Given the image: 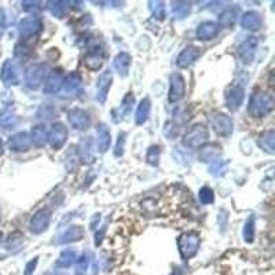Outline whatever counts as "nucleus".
<instances>
[{"label":"nucleus","mask_w":275,"mask_h":275,"mask_svg":"<svg viewBox=\"0 0 275 275\" xmlns=\"http://www.w3.org/2000/svg\"><path fill=\"white\" fill-rule=\"evenodd\" d=\"M274 109V98L267 94L259 91L256 94H253L249 101L248 112L252 117H264L269 113H271Z\"/></svg>","instance_id":"nucleus-1"},{"label":"nucleus","mask_w":275,"mask_h":275,"mask_svg":"<svg viewBox=\"0 0 275 275\" xmlns=\"http://www.w3.org/2000/svg\"><path fill=\"white\" fill-rule=\"evenodd\" d=\"M50 66L44 62L35 64L28 68L25 73V84L28 88L31 90H38L45 83L47 77L50 76Z\"/></svg>","instance_id":"nucleus-2"},{"label":"nucleus","mask_w":275,"mask_h":275,"mask_svg":"<svg viewBox=\"0 0 275 275\" xmlns=\"http://www.w3.org/2000/svg\"><path fill=\"white\" fill-rule=\"evenodd\" d=\"M178 246H179L180 256L183 260H189L193 256H196V253L198 252L199 248V237L197 233H183L178 238Z\"/></svg>","instance_id":"nucleus-3"},{"label":"nucleus","mask_w":275,"mask_h":275,"mask_svg":"<svg viewBox=\"0 0 275 275\" xmlns=\"http://www.w3.org/2000/svg\"><path fill=\"white\" fill-rule=\"evenodd\" d=\"M209 139V131L202 124H196L189 129L183 138V145L190 149L202 147Z\"/></svg>","instance_id":"nucleus-4"},{"label":"nucleus","mask_w":275,"mask_h":275,"mask_svg":"<svg viewBox=\"0 0 275 275\" xmlns=\"http://www.w3.org/2000/svg\"><path fill=\"white\" fill-rule=\"evenodd\" d=\"M41 29H43V22L36 15H29L19 21L18 31L24 40L38 36L39 33L41 32Z\"/></svg>","instance_id":"nucleus-5"},{"label":"nucleus","mask_w":275,"mask_h":275,"mask_svg":"<svg viewBox=\"0 0 275 275\" xmlns=\"http://www.w3.org/2000/svg\"><path fill=\"white\" fill-rule=\"evenodd\" d=\"M0 77H1V81L7 87L18 85L19 81H21V71H19L18 65L15 64L14 61H11V59H7L6 62L3 64Z\"/></svg>","instance_id":"nucleus-6"},{"label":"nucleus","mask_w":275,"mask_h":275,"mask_svg":"<svg viewBox=\"0 0 275 275\" xmlns=\"http://www.w3.org/2000/svg\"><path fill=\"white\" fill-rule=\"evenodd\" d=\"M50 222H51V212H50V209L41 208L31 219V231L33 234H41V233H44L48 229Z\"/></svg>","instance_id":"nucleus-7"},{"label":"nucleus","mask_w":275,"mask_h":275,"mask_svg":"<svg viewBox=\"0 0 275 275\" xmlns=\"http://www.w3.org/2000/svg\"><path fill=\"white\" fill-rule=\"evenodd\" d=\"M66 141H68V129H66V127L61 122L54 124L48 135H47V142L51 145L54 150H59V149L64 147Z\"/></svg>","instance_id":"nucleus-8"},{"label":"nucleus","mask_w":275,"mask_h":275,"mask_svg":"<svg viewBox=\"0 0 275 275\" xmlns=\"http://www.w3.org/2000/svg\"><path fill=\"white\" fill-rule=\"evenodd\" d=\"M212 128L220 136H229L233 132V120L224 113H213L211 116Z\"/></svg>","instance_id":"nucleus-9"},{"label":"nucleus","mask_w":275,"mask_h":275,"mask_svg":"<svg viewBox=\"0 0 275 275\" xmlns=\"http://www.w3.org/2000/svg\"><path fill=\"white\" fill-rule=\"evenodd\" d=\"M169 102L175 103L179 102L180 99L185 96L186 92V81L180 73H172L169 79Z\"/></svg>","instance_id":"nucleus-10"},{"label":"nucleus","mask_w":275,"mask_h":275,"mask_svg":"<svg viewBox=\"0 0 275 275\" xmlns=\"http://www.w3.org/2000/svg\"><path fill=\"white\" fill-rule=\"evenodd\" d=\"M243 99H245V90L242 85H233L226 91V105L231 112H236L241 108Z\"/></svg>","instance_id":"nucleus-11"},{"label":"nucleus","mask_w":275,"mask_h":275,"mask_svg":"<svg viewBox=\"0 0 275 275\" xmlns=\"http://www.w3.org/2000/svg\"><path fill=\"white\" fill-rule=\"evenodd\" d=\"M103 59H105V48L103 45L96 44L91 47L88 54L85 55V66L90 71H99L102 68Z\"/></svg>","instance_id":"nucleus-12"},{"label":"nucleus","mask_w":275,"mask_h":275,"mask_svg":"<svg viewBox=\"0 0 275 275\" xmlns=\"http://www.w3.org/2000/svg\"><path fill=\"white\" fill-rule=\"evenodd\" d=\"M257 50V39L256 38H248L242 44L238 47V55L241 58L245 65H250L255 59V54Z\"/></svg>","instance_id":"nucleus-13"},{"label":"nucleus","mask_w":275,"mask_h":275,"mask_svg":"<svg viewBox=\"0 0 275 275\" xmlns=\"http://www.w3.org/2000/svg\"><path fill=\"white\" fill-rule=\"evenodd\" d=\"M81 85H83V81H81L80 75L76 72H72L68 76H65L64 84H62L61 90L64 91L65 95L75 96L77 95V92L81 91Z\"/></svg>","instance_id":"nucleus-14"},{"label":"nucleus","mask_w":275,"mask_h":275,"mask_svg":"<svg viewBox=\"0 0 275 275\" xmlns=\"http://www.w3.org/2000/svg\"><path fill=\"white\" fill-rule=\"evenodd\" d=\"M69 122L71 125L77 131H84L90 125V116L83 109L75 108L69 112Z\"/></svg>","instance_id":"nucleus-15"},{"label":"nucleus","mask_w":275,"mask_h":275,"mask_svg":"<svg viewBox=\"0 0 275 275\" xmlns=\"http://www.w3.org/2000/svg\"><path fill=\"white\" fill-rule=\"evenodd\" d=\"M112 81H113V76L109 71L103 72L102 75L98 79V84H96V99L99 103L106 102L108 98V92H109L110 87H112Z\"/></svg>","instance_id":"nucleus-16"},{"label":"nucleus","mask_w":275,"mask_h":275,"mask_svg":"<svg viewBox=\"0 0 275 275\" xmlns=\"http://www.w3.org/2000/svg\"><path fill=\"white\" fill-rule=\"evenodd\" d=\"M7 145H8V149L13 152H26L32 146L31 135L28 132H18L8 139Z\"/></svg>","instance_id":"nucleus-17"},{"label":"nucleus","mask_w":275,"mask_h":275,"mask_svg":"<svg viewBox=\"0 0 275 275\" xmlns=\"http://www.w3.org/2000/svg\"><path fill=\"white\" fill-rule=\"evenodd\" d=\"M199 54H201V51H199L197 45H187L185 50L179 54V57L176 59V64L179 68H189L190 65H193L197 61Z\"/></svg>","instance_id":"nucleus-18"},{"label":"nucleus","mask_w":275,"mask_h":275,"mask_svg":"<svg viewBox=\"0 0 275 275\" xmlns=\"http://www.w3.org/2000/svg\"><path fill=\"white\" fill-rule=\"evenodd\" d=\"M64 73L59 71L51 72L50 76L47 77L44 83V92L45 94H58L61 88H62V84H64Z\"/></svg>","instance_id":"nucleus-19"},{"label":"nucleus","mask_w":275,"mask_h":275,"mask_svg":"<svg viewBox=\"0 0 275 275\" xmlns=\"http://www.w3.org/2000/svg\"><path fill=\"white\" fill-rule=\"evenodd\" d=\"M84 237V229L81 226H72L68 230L65 231L62 236L55 239V243L58 245H65V243H71V242H76V241H80L81 238Z\"/></svg>","instance_id":"nucleus-20"},{"label":"nucleus","mask_w":275,"mask_h":275,"mask_svg":"<svg viewBox=\"0 0 275 275\" xmlns=\"http://www.w3.org/2000/svg\"><path fill=\"white\" fill-rule=\"evenodd\" d=\"M219 24L213 22V21H205L202 24H199L197 28V39L198 40H211L219 33Z\"/></svg>","instance_id":"nucleus-21"},{"label":"nucleus","mask_w":275,"mask_h":275,"mask_svg":"<svg viewBox=\"0 0 275 275\" xmlns=\"http://www.w3.org/2000/svg\"><path fill=\"white\" fill-rule=\"evenodd\" d=\"M96 132H98V141H96V146H98V152L101 153H106L109 150L110 142H112V135H110L109 128L101 122L96 127Z\"/></svg>","instance_id":"nucleus-22"},{"label":"nucleus","mask_w":275,"mask_h":275,"mask_svg":"<svg viewBox=\"0 0 275 275\" xmlns=\"http://www.w3.org/2000/svg\"><path fill=\"white\" fill-rule=\"evenodd\" d=\"M241 25L249 31H259L263 25V18L257 11H246L241 17Z\"/></svg>","instance_id":"nucleus-23"},{"label":"nucleus","mask_w":275,"mask_h":275,"mask_svg":"<svg viewBox=\"0 0 275 275\" xmlns=\"http://www.w3.org/2000/svg\"><path fill=\"white\" fill-rule=\"evenodd\" d=\"M132 62V58L128 52H118L116 55L113 65H115L116 71L118 72V75L121 77H127L129 73V66Z\"/></svg>","instance_id":"nucleus-24"},{"label":"nucleus","mask_w":275,"mask_h":275,"mask_svg":"<svg viewBox=\"0 0 275 275\" xmlns=\"http://www.w3.org/2000/svg\"><path fill=\"white\" fill-rule=\"evenodd\" d=\"M220 153H222V147L216 143H211V145L202 146V149L199 150L198 158L204 162H213L218 160Z\"/></svg>","instance_id":"nucleus-25"},{"label":"nucleus","mask_w":275,"mask_h":275,"mask_svg":"<svg viewBox=\"0 0 275 275\" xmlns=\"http://www.w3.org/2000/svg\"><path fill=\"white\" fill-rule=\"evenodd\" d=\"M150 109H152V103L149 98H143L136 109V116H135V122L136 125H143L149 118L150 115Z\"/></svg>","instance_id":"nucleus-26"},{"label":"nucleus","mask_w":275,"mask_h":275,"mask_svg":"<svg viewBox=\"0 0 275 275\" xmlns=\"http://www.w3.org/2000/svg\"><path fill=\"white\" fill-rule=\"evenodd\" d=\"M47 128L43 124H39V125H35L31 131V141H32V145H35L36 147H43L47 143Z\"/></svg>","instance_id":"nucleus-27"},{"label":"nucleus","mask_w":275,"mask_h":275,"mask_svg":"<svg viewBox=\"0 0 275 275\" xmlns=\"http://www.w3.org/2000/svg\"><path fill=\"white\" fill-rule=\"evenodd\" d=\"M79 153H80V158L83 161L84 164H91L94 162V153H92V141L91 138H84L83 141L80 142V146H79Z\"/></svg>","instance_id":"nucleus-28"},{"label":"nucleus","mask_w":275,"mask_h":275,"mask_svg":"<svg viewBox=\"0 0 275 275\" xmlns=\"http://www.w3.org/2000/svg\"><path fill=\"white\" fill-rule=\"evenodd\" d=\"M135 102V96L132 95V92H128L127 95L124 96V99H122V103L121 106L118 108V109H116L113 113H117L118 112V115L113 116V118H115V121H118V120H121L124 118L125 116L129 115V112L132 109V105Z\"/></svg>","instance_id":"nucleus-29"},{"label":"nucleus","mask_w":275,"mask_h":275,"mask_svg":"<svg viewBox=\"0 0 275 275\" xmlns=\"http://www.w3.org/2000/svg\"><path fill=\"white\" fill-rule=\"evenodd\" d=\"M259 145L262 147L264 152H267L270 154L275 153V132L273 129L266 131L264 134L260 135L259 138Z\"/></svg>","instance_id":"nucleus-30"},{"label":"nucleus","mask_w":275,"mask_h":275,"mask_svg":"<svg viewBox=\"0 0 275 275\" xmlns=\"http://www.w3.org/2000/svg\"><path fill=\"white\" fill-rule=\"evenodd\" d=\"M79 259V255L75 249H65L61 255L59 259L57 260V267H62V269H68L72 264H75Z\"/></svg>","instance_id":"nucleus-31"},{"label":"nucleus","mask_w":275,"mask_h":275,"mask_svg":"<svg viewBox=\"0 0 275 275\" xmlns=\"http://www.w3.org/2000/svg\"><path fill=\"white\" fill-rule=\"evenodd\" d=\"M238 13H239V8L238 7H231V8L224 10L223 13L220 14V17H219L220 24L224 28H233L234 24H236V21H237Z\"/></svg>","instance_id":"nucleus-32"},{"label":"nucleus","mask_w":275,"mask_h":275,"mask_svg":"<svg viewBox=\"0 0 275 275\" xmlns=\"http://www.w3.org/2000/svg\"><path fill=\"white\" fill-rule=\"evenodd\" d=\"M192 11V4L189 1H173L172 3V15L175 18H186Z\"/></svg>","instance_id":"nucleus-33"},{"label":"nucleus","mask_w":275,"mask_h":275,"mask_svg":"<svg viewBox=\"0 0 275 275\" xmlns=\"http://www.w3.org/2000/svg\"><path fill=\"white\" fill-rule=\"evenodd\" d=\"M47 4H48L47 7H48L50 13L57 18H64L68 13V4L69 3H66V1H48Z\"/></svg>","instance_id":"nucleus-34"},{"label":"nucleus","mask_w":275,"mask_h":275,"mask_svg":"<svg viewBox=\"0 0 275 275\" xmlns=\"http://www.w3.org/2000/svg\"><path fill=\"white\" fill-rule=\"evenodd\" d=\"M14 55H15V58H18L19 62H26V61H29L33 55L32 47L26 45L25 43H19V44L15 45Z\"/></svg>","instance_id":"nucleus-35"},{"label":"nucleus","mask_w":275,"mask_h":275,"mask_svg":"<svg viewBox=\"0 0 275 275\" xmlns=\"http://www.w3.org/2000/svg\"><path fill=\"white\" fill-rule=\"evenodd\" d=\"M17 124V117L14 113H11V110H3L0 113V125L4 128H14Z\"/></svg>","instance_id":"nucleus-36"},{"label":"nucleus","mask_w":275,"mask_h":275,"mask_svg":"<svg viewBox=\"0 0 275 275\" xmlns=\"http://www.w3.org/2000/svg\"><path fill=\"white\" fill-rule=\"evenodd\" d=\"M227 165H229V161L218 158L216 161L211 162L209 172H211L213 176H223L224 173H226V171H227Z\"/></svg>","instance_id":"nucleus-37"},{"label":"nucleus","mask_w":275,"mask_h":275,"mask_svg":"<svg viewBox=\"0 0 275 275\" xmlns=\"http://www.w3.org/2000/svg\"><path fill=\"white\" fill-rule=\"evenodd\" d=\"M243 238L248 243L253 242V239H255V216H250L243 226Z\"/></svg>","instance_id":"nucleus-38"},{"label":"nucleus","mask_w":275,"mask_h":275,"mask_svg":"<svg viewBox=\"0 0 275 275\" xmlns=\"http://www.w3.org/2000/svg\"><path fill=\"white\" fill-rule=\"evenodd\" d=\"M88 264H90V255H88V252H85L80 259H77L75 274L76 275L87 274V271H88Z\"/></svg>","instance_id":"nucleus-39"},{"label":"nucleus","mask_w":275,"mask_h":275,"mask_svg":"<svg viewBox=\"0 0 275 275\" xmlns=\"http://www.w3.org/2000/svg\"><path fill=\"white\" fill-rule=\"evenodd\" d=\"M150 10L156 19L158 21L165 19V4L162 1H150Z\"/></svg>","instance_id":"nucleus-40"},{"label":"nucleus","mask_w":275,"mask_h":275,"mask_svg":"<svg viewBox=\"0 0 275 275\" xmlns=\"http://www.w3.org/2000/svg\"><path fill=\"white\" fill-rule=\"evenodd\" d=\"M160 154H161L160 146H157V145L150 146V149H149V152H147V156H146L147 162H149L150 165L157 166L158 165V162H160Z\"/></svg>","instance_id":"nucleus-41"},{"label":"nucleus","mask_w":275,"mask_h":275,"mask_svg":"<svg viewBox=\"0 0 275 275\" xmlns=\"http://www.w3.org/2000/svg\"><path fill=\"white\" fill-rule=\"evenodd\" d=\"M198 197H199V201H201L204 205L213 204V201H215L213 190H212L211 187H208V186H205V187H202V189L199 190Z\"/></svg>","instance_id":"nucleus-42"},{"label":"nucleus","mask_w":275,"mask_h":275,"mask_svg":"<svg viewBox=\"0 0 275 275\" xmlns=\"http://www.w3.org/2000/svg\"><path fill=\"white\" fill-rule=\"evenodd\" d=\"M125 132H120L118 134V139H117V145L115 147V156L116 157H121L124 154V145H125Z\"/></svg>","instance_id":"nucleus-43"},{"label":"nucleus","mask_w":275,"mask_h":275,"mask_svg":"<svg viewBox=\"0 0 275 275\" xmlns=\"http://www.w3.org/2000/svg\"><path fill=\"white\" fill-rule=\"evenodd\" d=\"M164 135L168 136V139H173L175 135H178V124L175 121H168L164 127Z\"/></svg>","instance_id":"nucleus-44"},{"label":"nucleus","mask_w":275,"mask_h":275,"mask_svg":"<svg viewBox=\"0 0 275 275\" xmlns=\"http://www.w3.org/2000/svg\"><path fill=\"white\" fill-rule=\"evenodd\" d=\"M189 115H190V113L187 112L186 108H180V109H178L175 112V121L178 120L179 122H186L190 118V116Z\"/></svg>","instance_id":"nucleus-45"},{"label":"nucleus","mask_w":275,"mask_h":275,"mask_svg":"<svg viewBox=\"0 0 275 275\" xmlns=\"http://www.w3.org/2000/svg\"><path fill=\"white\" fill-rule=\"evenodd\" d=\"M22 4H24V8H25L26 11H39L41 8V7L39 6L40 4L39 1H24Z\"/></svg>","instance_id":"nucleus-46"},{"label":"nucleus","mask_w":275,"mask_h":275,"mask_svg":"<svg viewBox=\"0 0 275 275\" xmlns=\"http://www.w3.org/2000/svg\"><path fill=\"white\" fill-rule=\"evenodd\" d=\"M38 257H35L33 260H31V262L26 264L25 267V273H24V275H32L33 273H35V269H36V266H38Z\"/></svg>","instance_id":"nucleus-47"},{"label":"nucleus","mask_w":275,"mask_h":275,"mask_svg":"<svg viewBox=\"0 0 275 275\" xmlns=\"http://www.w3.org/2000/svg\"><path fill=\"white\" fill-rule=\"evenodd\" d=\"M106 229H108V226L106 224H103V227L101 229V231H98L95 236V245L96 246H99L101 242H102L103 239V236H105V233H106Z\"/></svg>","instance_id":"nucleus-48"},{"label":"nucleus","mask_w":275,"mask_h":275,"mask_svg":"<svg viewBox=\"0 0 275 275\" xmlns=\"http://www.w3.org/2000/svg\"><path fill=\"white\" fill-rule=\"evenodd\" d=\"M101 220V213H96L95 218L92 219V222H91V229H95L96 227V223Z\"/></svg>","instance_id":"nucleus-49"},{"label":"nucleus","mask_w":275,"mask_h":275,"mask_svg":"<svg viewBox=\"0 0 275 275\" xmlns=\"http://www.w3.org/2000/svg\"><path fill=\"white\" fill-rule=\"evenodd\" d=\"M6 24V15H4V11L0 8V26H3Z\"/></svg>","instance_id":"nucleus-50"},{"label":"nucleus","mask_w":275,"mask_h":275,"mask_svg":"<svg viewBox=\"0 0 275 275\" xmlns=\"http://www.w3.org/2000/svg\"><path fill=\"white\" fill-rule=\"evenodd\" d=\"M3 154V142H1V139H0V156Z\"/></svg>","instance_id":"nucleus-51"}]
</instances>
